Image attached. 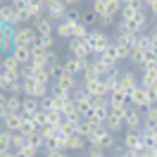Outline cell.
I'll return each instance as SVG.
<instances>
[{"label":"cell","instance_id":"obj_3","mask_svg":"<svg viewBox=\"0 0 157 157\" xmlns=\"http://www.w3.org/2000/svg\"><path fill=\"white\" fill-rule=\"evenodd\" d=\"M74 102H76V107H78L81 119H90V117H93V112H95V100L90 98L83 88L74 90Z\"/></svg>","mask_w":157,"mask_h":157},{"label":"cell","instance_id":"obj_32","mask_svg":"<svg viewBox=\"0 0 157 157\" xmlns=\"http://www.w3.org/2000/svg\"><path fill=\"white\" fill-rule=\"evenodd\" d=\"M2 93H7V95H17V98H19L21 93H24V86H21V81H12Z\"/></svg>","mask_w":157,"mask_h":157},{"label":"cell","instance_id":"obj_37","mask_svg":"<svg viewBox=\"0 0 157 157\" xmlns=\"http://www.w3.org/2000/svg\"><path fill=\"white\" fill-rule=\"evenodd\" d=\"M36 155H38V150L31 147V145H24L19 152H17V157H36Z\"/></svg>","mask_w":157,"mask_h":157},{"label":"cell","instance_id":"obj_35","mask_svg":"<svg viewBox=\"0 0 157 157\" xmlns=\"http://www.w3.org/2000/svg\"><path fill=\"white\" fill-rule=\"evenodd\" d=\"M145 121L147 124H157V105H152V107L145 109Z\"/></svg>","mask_w":157,"mask_h":157},{"label":"cell","instance_id":"obj_39","mask_svg":"<svg viewBox=\"0 0 157 157\" xmlns=\"http://www.w3.org/2000/svg\"><path fill=\"white\" fill-rule=\"evenodd\" d=\"M145 10H150L157 17V0H147V2H145Z\"/></svg>","mask_w":157,"mask_h":157},{"label":"cell","instance_id":"obj_15","mask_svg":"<svg viewBox=\"0 0 157 157\" xmlns=\"http://www.w3.org/2000/svg\"><path fill=\"white\" fill-rule=\"evenodd\" d=\"M2 117V128L10 131V133H19L21 131V124H24V117L21 114H7V112H0Z\"/></svg>","mask_w":157,"mask_h":157},{"label":"cell","instance_id":"obj_38","mask_svg":"<svg viewBox=\"0 0 157 157\" xmlns=\"http://www.w3.org/2000/svg\"><path fill=\"white\" fill-rule=\"evenodd\" d=\"M98 78V71L93 69V64H90L88 69H86V74H83V81H95Z\"/></svg>","mask_w":157,"mask_h":157},{"label":"cell","instance_id":"obj_20","mask_svg":"<svg viewBox=\"0 0 157 157\" xmlns=\"http://www.w3.org/2000/svg\"><path fill=\"white\" fill-rule=\"evenodd\" d=\"M55 88L69 90V93H74V90H78L76 76H71V74H67V71H62V74H59V78H57V81H55Z\"/></svg>","mask_w":157,"mask_h":157},{"label":"cell","instance_id":"obj_27","mask_svg":"<svg viewBox=\"0 0 157 157\" xmlns=\"http://www.w3.org/2000/svg\"><path fill=\"white\" fill-rule=\"evenodd\" d=\"M98 59L107 62V64H112V67H117V64H119V59H117V45L112 43V45H109V48L105 50V52H102V55H100Z\"/></svg>","mask_w":157,"mask_h":157},{"label":"cell","instance_id":"obj_7","mask_svg":"<svg viewBox=\"0 0 157 157\" xmlns=\"http://www.w3.org/2000/svg\"><path fill=\"white\" fill-rule=\"evenodd\" d=\"M2 78H7V81H21V64L12 55L2 57Z\"/></svg>","mask_w":157,"mask_h":157},{"label":"cell","instance_id":"obj_16","mask_svg":"<svg viewBox=\"0 0 157 157\" xmlns=\"http://www.w3.org/2000/svg\"><path fill=\"white\" fill-rule=\"evenodd\" d=\"M90 64H93V69L98 71V78H102V81H107L109 76H114V74L119 71L117 67H112V64H107V62H102V59H98V57L93 59Z\"/></svg>","mask_w":157,"mask_h":157},{"label":"cell","instance_id":"obj_1","mask_svg":"<svg viewBox=\"0 0 157 157\" xmlns=\"http://www.w3.org/2000/svg\"><path fill=\"white\" fill-rule=\"evenodd\" d=\"M86 143H88L90 147H98V150H109V147H114V133H112L107 126H102V128H98L95 133H90V136L86 138Z\"/></svg>","mask_w":157,"mask_h":157},{"label":"cell","instance_id":"obj_10","mask_svg":"<svg viewBox=\"0 0 157 157\" xmlns=\"http://www.w3.org/2000/svg\"><path fill=\"white\" fill-rule=\"evenodd\" d=\"M138 86H140V81L136 78V74H133V71H121V74H119V88H117V90H121L124 95H128V98H131V93H133Z\"/></svg>","mask_w":157,"mask_h":157},{"label":"cell","instance_id":"obj_34","mask_svg":"<svg viewBox=\"0 0 157 157\" xmlns=\"http://www.w3.org/2000/svg\"><path fill=\"white\" fill-rule=\"evenodd\" d=\"M50 74H48V69H43V71H36V83H40V86H50Z\"/></svg>","mask_w":157,"mask_h":157},{"label":"cell","instance_id":"obj_26","mask_svg":"<svg viewBox=\"0 0 157 157\" xmlns=\"http://www.w3.org/2000/svg\"><path fill=\"white\" fill-rule=\"evenodd\" d=\"M105 126H107L112 133H117V131H121V128H126V126H124V117H121V114H117V112H112V114L107 117Z\"/></svg>","mask_w":157,"mask_h":157},{"label":"cell","instance_id":"obj_45","mask_svg":"<svg viewBox=\"0 0 157 157\" xmlns=\"http://www.w3.org/2000/svg\"><path fill=\"white\" fill-rule=\"evenodd\" d=\"M43 157H48V155H43Z\"/></svg>","mask_w":157,"mask_h":157},{"label":"cell","instance_id":"obj_14","mask_svg":"<svg viewBox=\"0 0 157 157\" xmlns=\"http://www.w3.org/2000/svg\"><path fill=\"white\" fill-rule=\"evenodd\" d=\"M21 100H24V98L2 93V95H0V105H2L0 112H7V114H21Z\"/></svg>","mask_w":157,"mask_h":157},{"label":"cell","instance_id":"obj_43","mask_svg":"<svg viewBox=\"0 0 157 157\" xmlns=\"http://www.w3.org/2000/svg\"><path fill=\"white\" fill-rule=\"evenodd\" d=\"M114 157H126V152H124V150H119V152H117Z\"/></svg>","mask_w":157,"mask_h":157},{"label":"cell","instance_id":"obj_12","mask_svg":"<svg viewBox=\"0 0 157 157\" xmlns=\"http://www.w3.org/2000/svg\"><path fill=\"white\" fill-rule=\"evenodd\" d=\"M69 50H71V57H78V59H90L93 57L86 38H71L69 40Z\"/></svg>","mask_w":157,"mask_h":157},{"label":"cell","instance_id":"obj_23","mask_svg":"<svg viewBox=\"0 0 157 157\" xmlns=\"http://www.w3.org/2000/svg\"><path fill=\"white\" fill-rule=\"evenodd\" d=\"M155 83H157V67H143V71H140V86L150 88Z\"/></svg>","mask_w":157,"mask_h":157},{"label":"cell","instance_id":"obj_42","mask_svg":"<svg viewBox=\"0 0 157 157\" xmlns=\"http://www.w3.org/2000/svg\"><path fill=\"white\" fill-rule=\"evenodd\" d=\"M0 157H17L14 150H0Z\"/></svg>","mask_w":157,"mask_h":157},{"label":"cell","instance_id":"obj_31","mask_svg":"<svg viewBox=\"0 0 157 157\" xmlns=\"http://www.w3.org/2000/svg\"><path fill=\"white\" fill-rule=\"evenodd\" d=\"M24 145H26V136H24V133H12V150L19 152Z\"/></svg>","mask_w":157,"mask_h":157},{"label":"cell","instance_id":"obj_41","mask_svg":"<svg viewBox=\"0 0 157 157\" xmlns=\"http://www.w3.org/2000/svg\"><path fill=\"white\" fill-rule=\"evenodd\" d=\"M150 48L157 50V31H150Z\"/></svg>","mask_w":157,"mask_h":157},{"label":"cell","instance_id":"obj_5","mask_svg":"<svg viewBox=\"0 0 157 157\" xmlns=\"http://www.w3.org/2000/svg\"><path fill=\"white\" fill-rule=\"evenodd\" d=\"M67 14H69V10H67V5H64V0H48L45 2V17H48L50 21H62L67 19Z\"/></svg>","mask_w":157,"mask_h":157},{"label":"cell","instance_id":"obj_29","mask_svg":"<svg viewBox=\"0 0 157 157\" xmlns=\"http://www.w3.org/2000/svg\"><path fill=\"white\" fill-rule=\"evenodd\" d=\"M26 145L36 147V150H43V147H45V138H43V133H40V131H36V133L26 136Z\"/></svg>","mask_w":157,"mask_h":157},{"label":"cell","instance_id":"obj_22","mask_svg":"<svg viewBox=\"0 0 157 157\" xmlns=\"http://www.w3.org/2000/svg\"><path fill=\"white\" fill-rule=\"evenodd\" d=\"M12 57L17 59L21 67H29L31 59H33V50H31V48H14V50H12Z\"/></svg>","mask_w":157,"mask_h":157},{"label":"cell","instance_id":"obj_6","mask_svg":"<svg viewBox=\"0 0 157 157\" xmlns=\"http://www.w3.org/2000/svg\"><path fill=\"white\" fill-rule=\"evenodd\" d=\"M38 40V33L33 26H21L14 33V48H33Z\"/></svg>","mask_w":157,"mask_h":157},{"label":"cell","instance_id":"obj_9","mask_svg":"<svg viewBox=\"0 0 157 157\" xmlns=\"http://www.w3.org/2000/svg\"><path fill=\"white\" fill-rule=\"evenodd\" d=\"M0 19H2V24H10V26H14L17 29V24H21V12L14 7V5H10V2H2V7H0Z\"/></svg>","mask_w":157,"mask_h":157},{"label":"cell","instance_id":"obj_8","mask_svg":"<svg viewBox=\"0 0 157 157\" xmlns=\"http://www.w3.org/2000/svg\"><path fill=\"white\" fill-rule=\"evenodd\" d=\"M83 90H86L93 100H98V98H109V86H107V81H102V78H95V81H83Z\"/></svg>","mask_w":157,"mask_h":157},{"label":"cell","instance_id":"obj_13","mask_svg":"<svg viewBox=\"0 0 157 157\" xmlns=\"http://www.w3.org/2000/svg\"><path fill=\"white\" fill-rule=\"evenodd\" d=\"M143 124H145V112H143V109L131 107V112H128L126 119H124L126 131H140V128H143Z\"/></svg>","mask_w":157,"mask_h":157},{"label":"cell","instance_id":"obj_2","mask_svg":"<svg viewBox=\"0 0 157 157\" xmlns=\"http://www.w3.org/2000/svg\"><path fill=\"white\" fill-rule=\"evenodd\" d=\"M86 43H88L93 57H100V55H102V52L112 45V40L107 38V33H105V31H90L88 38H86Z\"/></svg>","mask_w":157,"mask_h":157},{"label":"cell","instance_id":"obj_30","mask_svg":"<svg viewBox=\"0 0 157 157\" xmlns=\"http://www.w3.org/2000/svg\"><path fill=\"white\" fill-rule=\"evenodd\" d=\"M131 62H133V64H138V67L143 69V64H145V50L133 48V50H131Z\"/></svg>","mask_w":157,"mask_h":157},{"label":"cell","instance_id":"obj_11","mask_svg":"<svg viewBox=\"0 0 157 157\" xmlns=\"http://www.w3.org/2000/svg\"><path fill=\"white\" fill-rule=\"evenodd\" d=\"M62 67H64V71L71 74V76H78V74L83 76V74H86V69L90 67V62H88V59H78V57H67Z\"/></svg>","mask_w":157,"mask_h":157},{"label":"cell","instance_id":"obj_21","mask_svg":"<svg viewBox=\"0 0 157 157\" xmlns=\"http://www.w3.org/2000/svg\"><path fill=\"white\" fill-rule=\"evenodd\" d=\"M140 10H145V2H140V0H126V2H121V19H128V17H133Z\"/></svg>","mask_w":157,"mask_h":157},{"label":"cell","instance_id":"obj_19","mask_svg":"<svg viewBox=\"0 0 157 157\" xmlns=\"http://www.w3.org/2000/svg\"><path fill=\"white\" fill-rule=\"evenodd\" d=\"M38 112H40V100H33V98L21 100V117L24 119H33Z\"/></svg>","mask_w":157,"mask_h":157},{"label":"cell","instance_id":"obj_33","mask_svg":"<svg viewBox=\"0 0 157 157\" xmlns=\"http://www.w3.org/2000/svg\"><path fill=\"white\" fill-rule=\"evenodd\" d=\"M83 145H86V138H81V136H69L67 150H81Z\"/></svg>","mask_w":157,"mask_h":157},{"label":"cell","instance_id":"obj_44","mask_svg":"<svg viewBox=\"0 0 157 157\" xmlns=\"http://www.w3.org/2000/svg\"><path fill=\"white\" fill-rule=\"evenodd\" d=\"M155 31H157V17H155Z\"/></svg>","mask_w":157,"mask_h":157},{"label":"cell","instance_id":"obj_4","mask_svg":"<svg viewBox=\"0 0 157 157\" xmlns=\"http://www.w3.org/2000/svg\"><path fill=\"white\" fill-rule=\"evenodd\" d=\"M119 24H121L126 31H131V33H136V36H138V33H143V31H145V26H147V12L140 10V12H136L133 17L121 19Z\"/></svg>","mask_w":157,"mask_h":157},{"label":"cell","instance_id":"obj_28","mask_svg":"<svg viewBox=\"0 0 157 157\" xmlns=\"http://www.w3.org/2000/svg\"><path fill=\"white\" fill-rule=\"evenodd\" d=\"M52 43H55V33H45V36H38L36 48H40L43 52H48V50H52Z\"/></svg>","mask_w":157,"mask_h":157},{"label":"cell","instance_id":"obj_24","mask_svg":"<svg viewBox=\"0 0 157 157\" xmlns=\"http://www.w3.org/2000/svg\"><path fill=\"white\" fill-rule=\"evenodd\" d=\"M78 21L83 24V26H93V24H100V17L95 14V10L93 7H88V10H78L76 12Z\"/></svg>","mask_w":157,"mask_h":157},{"label":"cell","instance_id":"obj_18","mask_svg":"<svg viewBox=\"0 0 157 157\" xmlns=\"http://www.w3.org/2000/svg\"><path fill=\"white\" fill-rule=\"evenodd\" d=\"M128 100H131V107L143 109V112L150 107V102H147V93H145V88H143V86H138V88L131 93V98H128Z\"/></svg>","mask_w":157,"mask_h":157},{"label":"cell","instance_id":"obj_25","mask_svg":"<svg viewBox=\"0 0 157 157\" xmlns=\"http://www.w3.org/2000/svg\"><path fill=\"white\" fill-rule=\"evenodd\" d=\"M33 29H36V33L38 36H45V33H55V29H52V21L48 19V17H40V19H36L33 24H31Z\"/></svg>","mask_w":157,"mask_h":157},{"label":"cell","instance_id":"obj_40","mask_svg":"<svg viewBox=\"0 0 157 157\" xmlns=\"http://www.w3.org/2000/svg\"><path fill=\"white\" fill-rule=\"evenodd\" d=\"M88 157H105V150H98V147H90Z\"/></svg>","mask_w":157,"mask_h":157},{"label":"cell","instance_id":"obj_36","mask_svg":"<svg viewBox=\"0 0 157 157\" xmlns=\"http://www.w3.org/2000/svg\"><path fill=\"white\" fill-rule=\"evenodd\" d=\"M31 78H36V69L31 67H21V81H31Z\"/></svg>","mask_w":157,"mask_h":157},{"label":"cell","instance_id":"obj_17","mask_svg":"<svg viewBox=\"0 0 157 157\" xmlns=\"http://www.w3.org/2000/svg\"><path fill=\"white\" fill-rule=\"evenodd\" d=\"M121 145H124V150H143V136H140V131H126Z\"/></svg>","mask_w":157,"mask_h":157}]
</instances>
